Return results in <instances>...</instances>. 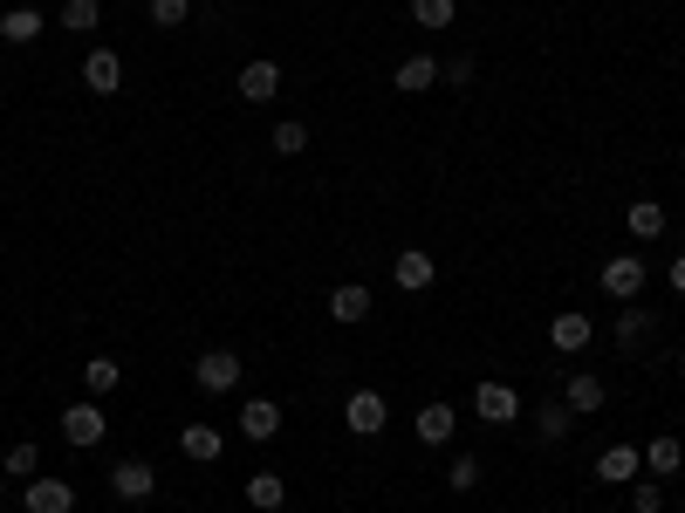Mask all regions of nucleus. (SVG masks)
Masks as SVG:
<instances>
[{"instance_id":"nucleus-1","label":"nucleus","mask_w":685,"mask_h":513,"mask_svg":"<svg viewBox=\"0 0 685 513\" xmlns=\"http://www.w3.org/2000/svg\"><path fill=\"white\" fill-rule=\"evenodd\" d=\"M645 281H651V267L638 261V253H617V261H603L597 288L611 295V301H638V295H645Z\"/></svg>"},{"instance_id":"nucleus-2","label":"nucleus","mask_w":685,"mask_h":513,"mask_svg":"<svg viewBox=\"0 0 685 513\" xmlns=\"http://www.w3.org/2000/svg\"><path fill=\"white\" fill-rule=\"evenodd\" d=\"M473 418L480 425H515L521 418V391H515V383H500V377H487L473 391Z\"/></svg>"},{"instance_id":"nucleus-3","label":"nucleus","mask_w":685,"mask_h":513,"mask_svg":"<svg viewBox=\"0 0 685 513\" xmlns=\"http://www.w3.org/2000/svg\"><path fill=\"white\" fill-rule=\"evenodd\" d=\"M240 377H247V370H240V356H234V349H206V356L192 363V383H199L206 397H226Z\"/></svg>"},{"instance_id":"nucleus-4","label":"nucleus","mask_w":685,"mask_h":513,"mask_svg":"<svg viewBox=\"0 0 685 513\" xmlns=\"http://www.w3.org/2000/svg\"><path fill=\"white\" fill-rule=\"evenodd\" d=\"M343 425L357 431V439H377V431L391 425V404H385V391H350V404H343Z\"/></svg>"},{"instance_id":"nucleus-5","label":"nucleus","mask_w":685,"mask_h":513,"mask_svg":"<svg viewBox=\"0 0 685 513\" xmlns=\"http://www.w3.org/2000/svg\"><path fill=\"white\" fill-rule=\"evenodd\" d=\"M75 500H83V493H75V479H28V486H21V506H28V513H75Z\"/></svg>"},{"instance_id":"nucleus-6","label":"nucleus","mask_w":685,"mask_h":513,"mask_svg":"<svg viewBox=\"0 0 685 513\" xmlns=\"http://www.w3.org/2000/svg\"><path fill=\"white\" fill-rule=\"evenodd\" d=\"M110 493H117V500H151V493H158L151 458H117V466H110Z\"/></svg>"},{"instance_id":"nucleus-7","label":"nucleus","mask_w":685,"mask_h":513,"mask_svg":"<svg viewBox=\"0 0 685 513\" xmlns=\"http://www.w3.org/2000/svg\"><path fill=\"white\" fill-rule=\"evenodd\" d=\"M548 343H555V356H582V349L597 343V322L576 315V308H563V315L548 322Z\"/></svg>"},{"instance_id":"nucleus-8","label":"nucleus","mask_w":685,"mask_h":513,"mask_svg":"<svg viewBox=\"0 0 685 513\" xmlns=\"http://www.w3.org/2000/svg\"><path fill=\"white\" fill-rule=\"evenodd\" d=\"M563 404L576 410V418H590V410H603V404H611V383H603L597 370H569V383H563Z\"/></svg>"},{"instance_id":"nucleus-9","label":"nucleus","mask_w":685,"mask_h":513,"mask_svg":"<svg viewBox=\"0 0 685 513\" xmlns=\"http://www.w3.org/2000/svg\"><path fill=\"white\" fill-rule=\"evenodd\" d=\"M240 439H253V445L282 439V404H274V397H247L240 404Z\"/></svg>"},{"instance_id":"nucleus-10","label":"nucleus","mask_w":685,"mask_h":513,"mask_svg":"<svg viewBox=\"0 0 685 513\" xmlns=\"http://www.w3.org/2000/svg\"><path fill=\"white\" fill-rule=\"evenodd\" d=\"M104 431H110L104 404H69V410H62V439H69V445H104Z\"/></svg>"},{"instance_id":"nucleus-11","label":"nucleus","mask_w":685,"mask_h":513,"mask_svg":"<svg viewBox=\"0 0 685 513\" xmlns=\"http://www.w3.org/2000/svg\"><path fill=\"white\" fill-rule=\"evenodd\" d=\"M433 274H439V261L425 247H404L398 261H391V281H398L404 295H425V288H433Z\"/></svg>"},{"instance_id":"nucleus-12","label":"nucleus","mask_w":685,"mask_h":513,"mask_svg":"<svg viewBox=\"0 0 685 513\" xmlns=\"http://www.w3.org/2000/svg\"><path fill=\"white\" fill-rule=\"evenodd\" d=\"M638 473H645V452H638V445H603V452H597V479H603V486H630Z\"/></svg>"},{"instance_id":"nucleus-13","label":"nucleus","mask_w":685,"mask_h":513,"mask_svg":"<svg viewBox=\"0 0 685 513\" xmlns=\"http://www.w3.org/2000/svg\"><path fill=\"white\" fill-rule=\"evenodd\" d=\"M83 83L96 96H117L123 90V56H117V48H90V56H83Z\"/></svg>"},{"instance_id":"nucleus-14","label":"nucleus","mask_w":685,"mask_h":513,"mask_svg":"<svg viewBox=\"0 0 685 513\" xmlns=\"http://www.w3.org/2000/svg\"><path fill=\"white\" fill-rule=\"evenodd\" d=\"M329 315H336L343 329L370 322V288H364V281H336V288H329Z\"/></svg>"},{"instance_id":"nucleus-15","label":"nucleus","mask_w":685,"mask_h":513,"mask_svg":"<svg viewBox=\"0 0 685 513\" xmlns=\"http://www.w3.org/2000/svg\"><path fill=\"white\" fill-rule=\"evenodd\" d=\"M412 431H418V445H452V431H460V410H452V404H425L418 418H412Z\"/></svg>"},{"instance_id":"nucleus-16","label":"nucleus","mask_w":685,"mask_h":513,"mask_svg":"<svg viewBox=\"0 0 685 513\" xmlns=\"http://www.w3.org/2000/svg\"><path fill=\"white\" fill-rule=\"evenodd\" d=\"M234 90H240V103H274V96H282V69H274V62H247Z\"/></svg>"},{"instance_id":"nucleus-17","label":"nucleus","mask_w":685,"mask_h":513,"mask_svg":"<svg viewBox=\"0 0 685 513\" xmlns=\"http://www.w3.org/2000/svg\"><path fill=\"white\" fill-rule=\"evenodd\" d=\"M179 452L192 458V466H213V458L226 452V439H220L213 425H179Z\"/></svg>"},{"instance_id":"nucleus-18","label":"nucleus","mask_w":685,"mask_h":513,"mask_svg":"<svg viewBox=\"0 0 685 513\" xmlns=\"http://www.w3.org/2000/svg\"><path fill=\"white\" fill-rule=\"evenodd\" d=\"M678 466H685V445L672 439V431H658V439L645 445V473H651V479H672Z\"/></svg>"},{"instance_id":"nucleus-19","label":"nucleus","mask_w":685,"mask_h":513,"mask_svg":"<svg viewBox=\"0 0 685 513\" xmlns=\"http://www.w3.org/2000/svg\"><path fill=\"white\" fill-rule=\"evenodd\" d=\"M247 500H253V513H282L288 506V479L282 473H253L247 479Z\"/></svg>"},{"instance_id":"nucleus-20","label":"nucleus","mask_w":685,"mask_h":513,"mask_svg":"<svg viewBox=\"0 0 685 513\" xmlns=\"http://www.w3.org/2000/svg\"><path fill=\"white\" fill-rule=\"evenodd\" d=\"M433 83H439V62L433 56H404L398 62V96H425Z\"/></svg>"},{"instance_id":"nucleus-21","label":"nucleus","mask_w":685,"mask_h":513,"mask_svg":"<svg viewBox=\"0 0 685 513\" xmlns=\"http://www.w3.org/2000/svg\"><path fill=\"white\" fill-rule=\"evenodd\" d=\"M624 226L638 240H658V234H665V205H658V199H630L624 205Z\"/></svg>"},{"instance_id":"nucleus-22","label":"nucleus","mask_w":685,"mask_h":513,"mask_svg":"<svg viewBox=\"0 0 685 513\" xmlns=\"http://www.w3.org/2000/svg\"><path fill=\"white\" fill-rule=\"evenodd\" d=\"M569 431H576V410H569L563 397L535 410V439H548V445H555V439H569Z\"/></svg>"},{"instance_id":"nucleus-23","label":"nucleus","mask_w":685,"mask_h":513,"mask_svg":"<svg viewBox=\"0 0 685 513\" xmlns=\"http://www.w3.org/2000/svg\"><path fill=\"white\" fill-rule=\"evenodd\" d=\"M83 383H90V397H110L117 383H123V363H117V356H90V363H83Z\"/></svg>"},{"instance_id":"nucleus-24","label":"nucleus","mask_w":685,"mask_h":513,"mask_svg":"<svg viewBox=\"0 0 685 513\" xmlns=\"http://www.w3.org/2000/svg\"><path fill=\"white\" fill-rule=\"evenodd\" d=\"M452 14H460V0H412V21H418L425 35H446Z\"/></svg>"},{"instance_id":"nucleus-25","label":"nucleus","mask_w":685,"mask_h":513,"mask_svg":"<svg viewBox=\"0 0 685 513\" xmlns=\"http://www.w3.org/2000/svg\"><path fill=\"white\" fill-rule=\"evenodd\" d=\"M35 35H42V14L35 8H8V14H0V41L21 48V41H35Z\"/></svg>"},{"instance_id":"nucleus-26","label":"nucleus","mask_w":685,"mask_h":513,"mask_svg":"<svg viewBox=\"0 0 685 513\" xmlns=\"http://www.w3.org/2000/svg\"><path fill=\"white\" fill-rule=\"evenodd\" d=\"M0 473H8V479H35V473H42V445H35V439L8 445V458H0Z\"/></svg>"},{"instance_id":"nucleus-27","label":"nucleus","mask_w":685,"mask_h":513,"mask_svg":"<svg viewBox=\"0 0 685 513\" xmlns=\"http://www.w3.org/2000/svg\"><path fill=\"white\" fill-rule=\"evenodd\" d=\"M651 329H658L651 308H624V322H617V349H638V343L651 336Z\"/></svg>"},{"instance_id":"nucleus-28","label":"nucleus","mask_w":685,"mask_h":513,"mask_svg":"<svg viewBox=\"0 0 685 513\" xmlns=\"http://www.w3.org/2000/svg\"><path fill=\"white\" fill-rule=\"evenodd\" d=\"M96 21H104V8H96V0H62V28H69V35H96Z\"/></svg>"},{"instance_id":"nucleus-29","label":"nucleus","mask_w":685,"mask_h":513,"mask_svg":"<svg viewBox=\"0 0 685 513\" xmlns=\"http://www.w3.org/2000/svg\"><path fill=\"white\" fill-rule=\"evenodd\" d=\"M274 151H282V158H302V151H309V123H295V117H282L274 123V138H268Z\"/></svg>"},{"instance_id":"nucleus-30","label":"nucleus","mask_w":685,"mask_h":513,"mask_svg":"<svg viewBox=\"0 0 685 513\" xmlns=\"http://www.w3.org/2000/svg\"><path fill=\"white\" fill-rule=\"evenodd\" d=\"M630 513H665V486H658L651 473L630 479Z\"/></svg>"},{"instance_id":"nucleus-31","label":"nucleus","mask_w":685,"mask_h":513,"mask_svg":"<svg viewBox=\"0 0 685 513\" xmlns=\"http://www.w3.org/2000/svg\"><path fill=\"white\" fill-rule=\"evenodd\" d=\"M151 21H158V28H186V21H192V0H151Z\"/></svg>"},{"instance_id":"nucleus-32","label":"nucleus","mask_w":685,"mask_h":513,"mask_svg":"<svg viewBox=\"0 0 685 513\" xmlns=\"http://www.w3.org/2000/svg\"><path fill=\"white\" fill-rule=\"evenodd\" d=\"M446 479H452V493H473V486H480V458H473V452H460Z\"/></svg>"},{"instance_id":"nucleus-33","label":"nucleus","mask_w":685,"mask_h":513,"mask_svg":"<svg viewBox=\"0 0 685 513\" xmlns=\"http://www.w3.org/2000/svg\"><path fill=\"white\" fill-rule=\"evenodd\" d=\"M439 75H446V83H452V90H466V83H473V56H452V62H446Z\"/></svg>"},{"instance_id":"nucleus-34","label":"nucleus","mask_w":685,"mask_h":513,"mask_svg":"<svg viewBox=\"0 0 685 513\" xmlns=\"http://www.w3.org/2000/svg\"><path fill=\"white\" fill-rule=\"evenodd\" d=\"M672 295H685V253L672 261Z\"/></svg>"},{"instance_id":"nucleus-35","label":"nucleus","mask_w":685,"mask_h":513,"mask_svg":"<svg viewBox=\"0 0 685 513\" xmlns=\"http://www.w3.org/2000/svg\"><path fill=\"white\" fill-rule=\"evenodd\" d=\"M0 493H8V473H0Z\"/></svg>"},{"instance_id":"nucleus-36","label":"nucleus","mask_w":685,"mask_h":513,"mask_svg":"<svg viewBox=\"0 0 685 513\" xmlns=\"http://www.w3.org/2000/svg\"><path fill=\"white\" fill-rule=\"evenodd\" d=\"M678 370H685V349H678Z\"/></svg>"}]
</instances>
